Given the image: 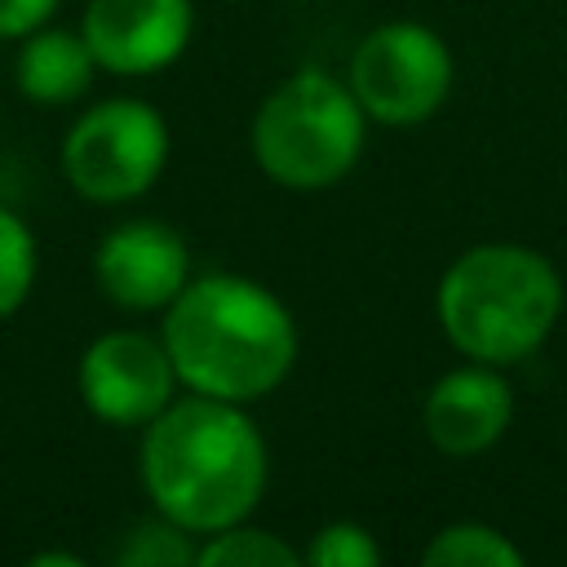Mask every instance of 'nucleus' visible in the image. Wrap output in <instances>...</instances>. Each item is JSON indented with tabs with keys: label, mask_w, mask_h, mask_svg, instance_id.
<instances>
[{
	"label": "nucleus",
	"mask_w": 567,
	"mask_h": 567,
	"mask_svg": "<svg viewBox=\"0 0 567 567\" xmlns=\"http://www.w3.org/2000/svg\"><path fill=\"white\" fill-rule=\"evenodd\" d=\"M142 487L168 523L213 536L244 523L266 492V439L244 403L186 394L146 421Z\"/></svg>",
	"instance_id": "nucleus-1"
},
{
	"label": "nucleus",
	"mask_w": 567,
	"mask_h": 567,
	"mask_svg": "<svg viewBox=\"0 0 567 567\" xmlns=\"http://www.w3.org/2000/svg\"><path fill=\"white\" fill-rule=\"evenodd\" d=\"M159 341L173 359L177 385L226 403L266 399L297 363V319L284 297L230 270L186 279L164 306Z\"/></svg>",
	"instance_id": "nucleus-2"
},
{
	"label": "nucleus",
	"mask_w": 567,
	"mask_h": 567,
	"mask_svg": "<svg viewBox=\"0 0 567 567\" xmlns=\"http://www.w3.org/2000/svg\"><path fill=\"white\" fill-rule=\"evenodd\" d=\"M439 323L474 363H518L558 323L563 279L523 244H478L439 279Z\"/></svg>",
	"instance_id": "nucleus-3"
},
{
	"label": "nucleus",
	"mask_w": 567,
	"mask_h": 567,
	"mask_svg": "<svg viewBox=\"0 0 567 567\" xmlns=\"http://www.w3.org/2000/svg\"><path fill=\"white\" fill-rule=\"evenodd\" d=\"M363 106L350 84L301 66L279 80L252 115V159L288 190L337 186L363 155Z\"/></svg>",
	"instance_id": "nucleus-4"
},
{
	"label": "nucleus",
	"mask_w": 567,
	"mask_h": 567,
	"mask_svg": "<svg viewBox=\"0 0 567 567\" xmlns=\"http://www.w3.org/2000/svg\"><path fill=\"white\" fill-rule=\"evenodd\" d=\"M168 120L142 97L89 106L62 137V177L93 204L146 195L168 164Z\"/></svg>",
	"instance_id": "nucleus-5"
},
{
	"label": "nucleus",
	"mask_w": 567,
	"mask_h": 567,
	"mask_svg": "<svg viewBox=\"0 0 567 567\" xmlns=\"http://www.w3.org/2000/svg\"><path fill=\"white\" fill-rule=\"evenodd\" d=\"M350 89L377 124H421L452 93V53L425 22H381L350 58Z\"/></svg>",
	"instance_id": "nucleus-6"
},
{
	"label": "nucleus",
	"mask_w": 567,
	"mask_h": 567,
	"mask_svg": "<svg viewBox=\"0 0 567 567\" xmlns=\"http://www.w3.org/2000/svg\"><path fill=\"white\" fill-rule=\"evenodd\" d=\"M75 385L97 421L146 425L173 403L177 372L159 337H146L137 328H111L84 346Z\"/></svg>",
	"instance_id": "nucleus-7"
},
{
	"label": "nucleus",
	"mask_w": 567,
	"mask_h": 567,
	"mask_svg": "<svg viewBox=\"0 0 567 567\" xmlns=\"http://www.w3.org/2000/svg\"><path fill=\"white\" fill-rule=\"evenodd\" d=\"M195 31L190 0H89L80 35L111 75H155L173 66Z\"/></svg>",
	"instance_id": "nucleus-8"
},
{
	"label": "nucleus",
	"mask_w": 567,
	"mask_h": 567,
	"mask_svg": "<svg viewBox=\"0 0 567 567\" xmlns=\"http://www.w3.org/2000/svg\"><path fill=\"white\" fill-rule=\"evenodd\" d=\"M93 279L120 310H164L190 279L186 239L151 217L120 221L93 248Z\"/></svg>",
	"instance_id": "nucleus-9"
},
{
	"label": "nucleus",
	"mask_w": 567,
	"mask_h": 567,
	"mask_svg": "<svg viewBox=\"0 0 567 567\" xmlns=\"http://www.w3.org/2000/svg\"><path fill=\"white\" fill-rule=\"evenodd\" d=\"M509 416H514V394L492 372V363L452 368L425 394V434L443 456L487 452L509 430Z\"/></svg>",
	"instance_id": "nucleus-10"
},
{
	"label": "nucleus",
	"mask_w": 567,
	"mask_h": 567,
	"mask_svg": "<svg viewBox=\"0 0 567 567\" xmlns=\"http://www.w3.org/2000/svg\"><path fill=\"white\" fill-rule=\"evenodd\" d=\"M97 75V58L84 44L80 31H62V27H35L31 35H22L18 62H13V80L18 93L35 106H71L89 93Z\"/></svg>",
	"instance_id": "nucleus-11"
},
{
	"label": "nucleus",
	"mask_w": 567,
	"mask_h": 567,
	"mask_svg": "<svg viewBox=\"0 0 567 567\" xmlns=\"http://www.w3.org/2000/svg\"><path fill=\"white\" fill-rule=\"evenodd\" d=\"M195 567H301V549L261 527H221L195 549Z\"/></svg>",
	"instance_id": "nucleus-12"
},
{
	"label": "nucleus",
	"mask_w": 567,
	"mask_h": 567,
	"mask_svg": "<svg viewBox=\"0 0 567 567\" xmlns=\"http://www.w3.org/2000/svg\"><path fill=\"white\" fill-rule=\"evenodd\" d=\"M421 563L425 567H518L523 549L487 523H452L425 545Z\"/></svg>",
	"instance_id": "nucleus-13"
},
{
	"label": "nucleus",
	"mask_w": 567,
	"mask_h": 567,
	"mask_svg": "<svg viewBox=\"0 0 567 567\" xmlns=\"http://www.w3.org/2000/svg\"><path fill=\"white\" fill-rule=\"evenodd\" d=\"M35 266H40V257H35L31 226L13 208L0 204V323L27 306V297L35 288Z\"/></svg>",
	"instance_id": "nucleus-14"
},
{
	"label": "nucleus",
	"mask_w": 567,
	"mask_h": 567,
	"mask_svg": "<svg viewBox=\"0 0 567 567\" xmlns=\"http://www.w3.org/2000/svg\"><path fill=\"white\" fill-rule=\"evenodd\" d=\"M195 549L199 545H190V532L159 514L155 523H142L124 536L115 563L120 567H195Z\"/></svg>",
	"instance_id": "nucleus-15"
},
{
	"label": "nucleus",
	"mask_w": 567,
	"mask_h": 567,
	"mask_svg": "<svg viewBox=\"0 0 567 567\" xmlns=\"http://www.w3.org/2000/svg\"><path fill=\"white\" fill-rule=\"evenodd\" d=\"M377 563H381V545L363 523L350 518L323 523L301 549V567H377Z\"/></svg>",
	"instance_id": "nucleus-16"
},
{
	"label": "nucleus",
	"mask_w": 567,
	"mask_h": 567,
	"mask_svg": "<svg viewBox=\"0 0 567 567\" xmlns=\"http://www.w3.org/2000/svg\"><path fill=\"white\" fill-rule=\"evenodd\" d=\"M58 0H0V40H22L53 18Z\"/></svg>",
	"instance_id": "nucleus-17"
},
{
	"label": "nucleus",
	"mask_w": 567,
	"mask_h": 567,
	"mask_svg": "<svg viewBox=\"0 0 567 567\" xmlns=\"http://www.w3.org/2000/svg\"><path fill=\"white\" fill-rule=\"evenodd\" d=\"M49 563H58V567H84V558L80 554H31V567H49Z\"/></svg>",
	"instance_id": "nucleus-18"
}]
</instances>
